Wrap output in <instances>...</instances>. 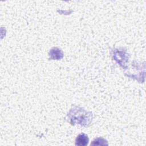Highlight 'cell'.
<instances>
[{
	"label": "cell",
	"mask_w": 146,
	"mask_h": 146,
	"mask_svg": "<svg viewBox=\"0 0 146 146\" xmlns=\"http://www.w3.org/2000/svg\"><path fill=\"white\" fill-rule=\"evenodd\" d=\"M67 117L70 123L73 125L78 124L83 127H88L92 121V114L82 108L74 107L70 110Z\"/></svg>",
	"instance_id": "6da1fadb"
},
{
	"label": "cell",
	"mask_w": 146,
	"mask_h": 146,
	"mask_svg": "<svg viewBox=\"0 0 146 146\" xmlns=\"http://www.w3.org/2000/svg\"><path fill=\"white\" fill-rule=\"evenodd\" d=\"M48 56L50 59L60 60L63 58L64 54L60 48L58 47H53L48 52Z\"/></svg>",
	"instance_id": "7a4b0ae2"
},
{
	"label": "cell",
	"mask_w": 146,
	"mask_h": 146,
	"mask_svg": "<svg viewBox=\"0 0 146 146\" xmlns=\"http://www.w3.org/2000/svg\"><path fill=\"white\" fill-rule=\"evenodd\" d=\"M91 145H108V143L107 141L103 137H98L92 141L90 144Z\"/></svg>",
	"instance_id": "277c9868"
},
{
	"label": "cell",
	"mask_w": 146,
	"mask_h": 146,
	"mask_svg": "<svg viewBox=\"0 0 146 146\" xmlns=\"http://www.w3.org/2000/svg\"><path fill=\"white\" fill-rule=\"evenodd\" d=\"M89 142L88 136L84 133H81L79 134L75 139V145L78 146H86Z\"/></svg>",
	"instance_id": "3957f363"
}]
</instances>
